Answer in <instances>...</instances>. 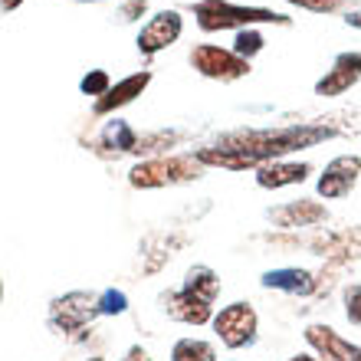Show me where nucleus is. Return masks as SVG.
Returning a JSON list of instances; mask_svg holds the SVG:
<instances>
[{
  "label": "nucleus",
  "mask_w": 361,
  "mask_h": 361,
  "mask_svg": "<svg viewBox=\"0 0 361 361\" xmlns=\"http://www.w3.org/2000/svg\"><path fill=\"white\" fill-rule=\"evenodd\" d=\"M148 82H152V73H148V69L135 73V76H125L122 82L109 89L102 99H95V115H109V112H115V109H122V105L135 102V99L145 92Z\"/></svg>",
  "instance_id": "dca6fc26"
},
{
  "label": "nucleus",
  "mask_w": 361,
  "mask_h": 361,
  "mask_svg": "<svg viewBox=\"0 0 361 361\" xmlns=\"http://www.w3.org/2000/svg\"><path fill=\"white\" fill-rule=\"evenodd\" d=\"M263 47H267V39L259 37V33H257L253 27H250V30H240L237 39H233V53H237V56H243V59L257 56V53H259Z\"/></svg>",
  "instance_id": "aec40b11"
},
{
  "label": "nucleus",
  "mask_w": 361,
  "mask_h": 361,
  "mask_svg": "<svg viewBox=\"0 0 361 361\" xmlns=\"http://www.w3.org/2000/svg\"><path fill=\"white\" fill-rule=\"evenodd\" d=\"M309 174H312V164L305 161H269L257 171V184L267 190H279V188L302 184Z\"/></svg>",
  "instance_id": "2eb2a0df"
},
{
  "label": "nucleus",
  "mask_w": 361,
  "mask_h": 361,
  "mask_svg": "<svg viewBox=\"0 0 361 361\" xmlns=\"http://www.w3.org/2000/svg\"><path fill=\"white\" fill-rule=\"evenodd\" d=\"M105 145H112V148H118V152H138V145H142V138L128 128V122H109V128H105Z\"/></svg>",
  "instance_id": "6ab92c4d"
},
{
  "label": "nucleus",
  "mask_w": 361,
  "mask_h": 361,
  "mask_svg": "<svg viewBox=\"0 0 361 361\" xmlns=\"http://www.w3.org/2000/svg\"><path fill=\"white\" fill-rule=\"evenodd\" d=\"M358 178H361V154H338V158H332V161L325 164L315 190L325 200H342L355 190Z\"/></svg>",
  "instance_id": "0eeeda50"
},
{
  "label": "nucleus",
  "mask_w": 361,
  "mask_h": 361,
  "mask_svg": "<svg viewBox=\"0 0 361 361\" xmlns=\"http://www.w3.org/2000/svg\"><path fill=\"white\" fill-rule=\"evenodd\" d=\"M355 361H361V355H358V358H355Z\"/></svg>",
  "instance_id": "7c9ffc66"
},
{
  "label": "nucleus",
  "mask_w": 361,
  "mask_h": 361,
  "mask_svg": "<svg viewBox=\"0 0 361 361\" xmlns=\"http://www.w3.org/2000/svg\"><path fill=\"white\" fill-rule=\"evenodd\" d=\"M358 79H361V53H342V56H335L332 69L315 82V95H322V99L342 95V92H348Z\"/></svg>",
  "instance_id": "ddd939ff"
},
{
  "label": "nucleus",
  "mask_w": 361,
  "mask_h": 361,
  "mask_svg": "<svg viewBox=\"0 0 361 361\" xmlns=\"http://www.w3.org/2000/svg\"><path fill=\"white\" fill-rule=\"evenodd\" d=\"M194 17H197V27L207 33H217V30H237L240 33V30H250L257 23L289 27L286 13H276L267 7H240L230 0H200V4H194Z\"/></svg>",
  "instance_id": "f03ea898"
},
{
  "label": "nucleus",
  "mask_w": 361,
  "mask_h": 361,
  "mask_svg": "<svg viewBox=\"0 0 361 361\" xmlns=\"http://www.w3.org/2000/svg\"><path fill=\"white\" fill-rule=\"evenodd\" d=\"M342 299H345V315H348V322L361 325V283L345 286Z\"/></svg>",
  "instance_id": "5701e85b"
},
{
  "label": "nucleus",
  "mask_w": 361,
  "mask_h": 361,
  "mask_svg": "<svg viewBox=\"0 0 361 361\" xmlns=\"http://www.w3.org/2000/svg\"><path fill=\"white\" fill-rule=\"evenodd\" d=\"M171 361H217V348L204 338H178L171 348Z\"/></svg>",
  "instance_id": "a211bd4d"
},
{
  "label": "nucleus",
  "mask_w": 361,
  "mask_h": 361,
  "mask_svg": "<svg viewBox=\"0 0 361 361\" xmlns=\"http://www.w3.org/2000/svg\"><path fill=\"white\" fill-rule=\"evenodd\" d=\"M259 283H263V289H276V293H286V295H315L319 293V279L302 267L269 269V273H263Z\"/></svg>",
  "instance_id": "4468645a"
},
{
  "label": "nucleus",
  "mask_w": 361,
  "mask_h": 361,
  "mask_svg": "<svg viewBox=\"0 0 361 361\" xmlns=\"http://www.w3.org/2000/svg\"><path fill=\"white\" fill-rule=\"evenodd\" d=\"M86 361H105V358H102V355H92V358H86Z\"/></svg>",
  "instance_id": "c756f323"
},
{
  "label": "nucleus",
  "mask_w": 361,
  "mask_h": 361,
  "mask_svg": "<svg viewBox=\"0 0 361 361\" xmlns=\"http://www.w3.org/2000/svg\"><path fill=\"white\" fill-rule=\"evenodd\" d=\"M145 7H148V0H125V7H122V17L125 20H135V17H142Z\"/></svg>",
  "instance_id": "393cba45"
},
{
  "label": "nucleus",
  "mask_w": 361,
  "mask_h": 361,
  "mask_svg": "<svg viewBox=\"0 0 361 361\" xmlns=\"http://www.w3.org/2000/svg\"><path fill=\"white\" fill-rule=\"evenodd\" d=\"M99 312L102 315H125L128 312V295L122 289H105L99 293Z\"/></svg>",
  "instance_id": "412c9836"
},
{
  "label": "nucleus",
  "mask_w": 361,
  "mask_h": 361,
  "mask_svg": "<svg viewBox=\"0 0 361 361\" xmlns=\"http://www.w3.org/2000/svg\"><path fill=\"white\" fill-rule=\"evenodd\" d=\"M180 30H184V20H180L178 10H158L142 27V33H138V53H142V56L161 53V49H168L171 43H178Z\"/></svg>",
  "instance_id": "6e6552de"
},
{
  "label": "nucleus",
  "mask_w": 361,
  "mask_h": 361,
  "mask_svg": "<svg viewBox=\"0 0 361 361\" xmlns=\"http://www.w3.org/2000/svg\"><path fill=\"white\" fill-rule=\"evenodd\" d=\"M286 4H295V7L312 10V13H335V10L348 7L352 0H286Z\"/></svg>",
  "instance_id": "b1692460"
},
{
  "label": "nucleus",
  "mask_w": 361,
  "mask_h": 361,
  "mask_svg": "<svg viewBox=\"0 0 361 361\" xmlns=\"http://www.w3.org/2000/svg\"><path fill=\"white\" fill-rule=\"evenodd\" d=\"M305 342H309V348L322 361H355L361 355L358 345H352L348 338H342V335L335 332L332 325H322V322L305 329Z\"/></svg>",
  "instance_id": "f8f14e48"
},
{
  "label": "nucleus",
  "mask_w": 361,
  "mask_h": 361,
  "mask_svg": "<svg viewBox=\"0 0 361 361\" xmlns=\"http://www.w3.org/2000/svg\"><path fill=\"white\" fill-rule=\"evenodd\" d=\"M122 361H154V358H152V352H148V348H142V345H132V348L125 352Z\"/></svg>",
  "instance_id": "a878e982"
},
{
  "label": "nucleus",
  "mask_w": 361,
  "mask_h": 361,
  "mask_svg": "<svg viewBox=\"0 0 361 361\" xmlns=\"http://www.w3.org/2000/svg\"><path fill=\"white\" fill-rule=\"evenodd\" d=\"M335 138L332 125H276V128H250V132H230L224 135L214 148H200L197 158L207 168H227V171H259L263 164L279 161L286 154H295L302 148Z\"/></svg>",
  "instance_id": "f257e3e1"
},
{
  "label": "nucleus",
  "mask_w": 361,
  "mask_h": 361,
  "mask_svg": "<svg viewBox=\"0 0 361 361\" xmlns=\"http://www.w3.org/2000/svg\"><path fill=\"white\" fill-rule=\"evenodd\" d=\"M309 250H315V257H325L329 263H352L361 259V227L348 230H325L315 240H309Z\"/></svg>",
  "instance_id": "1a4fd4ad"
},
{
  "label": "nucleus",
  "mask_w": 361,
  "mask_h": 361,
  "mask_svg": "<svg viewBox=\"0 0 361 361\" xmlns=\"http://www.w3.org/2000/svg\"><path fill=\"white\" fill-rule=\"evenodd\" d=\"M20 4H23V0H4V10H7V13H10V10H17Z\"/></svg>",
  "instance_id": "c85d7f7f"
},
{
  "label": "nucleus",
  "mask_w": 361,
  "mask_h": 361,
  "mask_svg": "<svg viewBox=\"0 0 361 361\" xmlns=\"http://www.w3.org/2000/svg\"><path fill=\"white\" fill-rule=\"evenodd\" d=\"M190 66L200 76L217 79V82H233V79L250 76V59L237 56L233 49H220L214 43H200L190 49Z\"/></svg>",
  "instance_id": "423d86ee"
},
{
  "label": "nucleus",
  "mask_w": 361,
  "mask_h": 361,
  "mask_svg": "<svg viewBox=\"0 0 361 361\" xmlns=\"http://www.w3.org/2000/svg\"><path fill=\"white\" fill-rule=\"evenodd\" d=\"M161 309L168 319L184 325H207L214 322V305L204 302L200 295L188 293V289H171V293H161Z\"/></svg>",
  "instance_id": "9b49d317"
},
{
  "label": "nucleus",
  "mask_w": 361,
  "mask_h": 361,
  "mask_svg": "<svg viewBox=\"0 0 361 361\" xmlns=\"http://www.w3.org/2000/svg\"><path fill=\"white\" fill-rule=\"evenodd\" d=\"M214 332L217 338L224 342V348L230 352H240V348H247V345L257 342V332H259V315L257 309L250 302H230L224 305L217 315H214Z\"/></svg>",
  "instance_id": "20e7f679"
},
{
  "label": "nucleus",
  "mask_w": 361,
  "mask_h": 361,
  "mask_svg": "<svg viewBox=\"0 0 361 361\" xmlns=\"http://www.w3.org/2000/svg\"><path fill=\"white\" fill-rule=\"evenodd\" d=\"M267 217L273 220V227L279 230H302V227H319L329 220V210L319 200H286L279 207H269Z\"/></svg>",
  "instance_id": "9d476101"
},
{
  "label": "nucleus",
  "mask_w": 361,
  "mask_h": 361,
  "mask_svg": "<svg viewBox=\"0 0 361 361\" xmlns=\"http://www.w3.org/2000/svg\"><path fill=\"white\" fill-rule=\"evenodd\" d=\"M289 361H322V358H319V355H293Z\"/></svg>",
  "instance_id": "cd10ccee"
},
{
  "label": "nucleus",
  "mask_w": 361,
  "mask_h": 361,
  "mask_svg": "<svg viewBox=\"0 0 361 361\" xmlns=\"http://www.w3.org/2000/svg\"><path fill=\"white\" fill-rule=\"evenodd\" d=\"M180 289H188V293H194V295H200L204 302H217V295H220V276L214 273L210 267H204V263H197V267H190L188 273H184V286Z\"/></svg>",
  "instance_id": "f3484780"
},
{
  "label": "nucleus",
  "mask_w": 361,
  "mask_h": 361,
  "mask_svg": "<svg viewBox=\"0 0 361 361\" xmlns=\"http://www.w3.org/2000/svg\"><path fill=\"white\" fill-rule=\"evenodd\" d=\"M345 23H348V27H355V30H361V10H352V13L345 17Z\"/></svg>",
  "instance_id": "bb28decb"
},
{
  "label": "nucleus",
  "mask_w": 361,
  "mask_h": 361,
  "mask_svg": "<svg viewBox=\"0 0 361 361\" xmlns=\"http://www.w3.org/2000/svg\"><path fill=\"white\" fill-rule=\"evenodd\" d=\"M99 315V295L92 293H66L49 302V325L63 335L86 332Z\"/></svg>",
  "instance_id": "39448f33"
},
{
  "label": "nucleus",
  "mask_w": 361,
  "mask_h": 361,
  "mask_svg": "<svg viewBox=\"0 0 361 361\" xmlns=\"http://www.w3.org/2000/svg\"><path fill=\"white\" fill-rule=\"evenodd\" d=\"M79 89H82L86 95H95V99H102V95L112 89V79H109V73H105V69H92V73H89V76L79 82Z\"/></svg>",
  "instance_id": "4be33fe9"
},
{
  "label": "nucleus",
  "mask_w": 361,
  "mask_h": 361,
  "mask_svg": "<svg viewBox=\"0 0 361 361\" xmlns=\"http://www.w3.org/2000/svg\"><path fill=\"white\" fill-rule=\"evenodd\" d=\"M204 168L207 164H200L197 154H164V158H148V161L135 164L128 171V184L138 190L174 188V184L204 178Z\"/></svg>",
  "instance_id": "7ed1b4c3"
}]
</instances>
